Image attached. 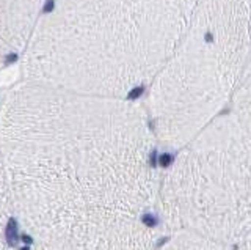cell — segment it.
Wrapping results in <instances>:
<instances>
[{"instance_id": "2", "label": "cell", "mask_w": 251, "mask_h": 250, "mask_svg": "<svg viewBox=\"0 0 251 250\" xmlns=\"http://www.w3.org/2000/svg\"><path fill=\"white\" fill-rule=\"evenodd\" d=\"M251 69L250 0H200L143 106L154 137L179 150L229 104Z\"/></svg>"}, {"instance_id": "1", "label": "cell", "mask_w": 251, "mask_h": 250, "mask_svg": "<svg viewBox=\"0 0 251 250\" xmlns=\"http://www.w3.org/2000/svg\"><path fill=\"white\" fill-rule=\"evenodd\" d=\"M200 0H49L22 56L24 79L129 99L175 51Z\"/></svg>"}, {"instance_id": "10", "label": "cell", "mask_w": 251, "mask_h": 250, "mask_svg": "<svg viewBox=\"0 0 251 250\" xmlns=\"http://www.w3.org/2000/svg\"><path fill=\"white\" fill-rule=\"evenodd\" d=\"M250 13H251V0H250Z\"/></svg>"}, {"instance_id": "6", "label": "cell", "mask_w": 251, "mask_h": 250, "mask_svg": "<svg viewBox=\"0 0 251 250\" xmlns=\"http://www.w3.org/2000/svg\"><path fill=\"white\" fill-rule=\"evenodd\" d=\"M5 238H6V242L8 246L14 247L16 242L19 241V231H18V221H16L14 217L8 219V223L5 226Z\"/></svg>"}, {"instance_id": "9", "label": "cell", "mask_w": 251, "mask_h": 250, "mask_svg": "<svg viewBox=\"0 0 251 250\" xmlns=\"http://www.w3.org/2000/svg\"><path fill=\"white\" fill-rule=\"evenodd\" d=\"M21 250H30V249H28V247H22Z\"/></svg>"}, {"instance_id": "3", "label": "cell", "mask_w": 251, "mask_h": 250, "mask_svg": "<svg viewBox=\"0 0 251 250\" xmlns=\"http://www.w3.org/2000/svg\"><path fill=\"white\" fill-rule=\"evenodd\" d=\"M160 200L177 231L225 246L251 233V69L229 104L176 150Z\"/></svg>"}, {"instance_id": "5", "label": "cell", "mask_w": 251, "mask_h": 250, "mask_svg": "<svg viewBox=\"0 0 251 250\" xmlns=\"http://www.w3.org/2000/svg\"><path fill=\"white\" fill-rule=\"evenodd\" d=\"M160 250H227L225 244H220L212 239L198 236V234L177 231L167 242H163Z\"/></svg>"}, {"instance_id": "7", "label": "cell", "mask_w": 251, "mask_h": 250, "mask_svg": "<svg viewBox=\"0 0 251 250\" xmlns=\"http://www.w3.org/2000/svg\"><path fill=\"white\" fill-rule=\"evenodd\" d=\"M237 250H251V233L247 234V236L243 238L242 241H239Z\"/></svg>"}, {"instance_id": "8", "label": "cell", "mask_w": 251, "mask_h": 250, "mask_svg": "<svg viewBox=\"0 0 251 250\" xmlns=\"http://www.w3.org/2000/svg\"><path fill=\"white\" fill-rule=\"evenodd\" d=\"M22 241L25 242V244H31V242H33V241H31V238L27 236V234H24V236H22Z\"/></svg>"}, {"instance_id": "4", "label": "cell", "mask_w": 251, "mask_h": 250, "mask_svg": "<svg viewBox=\"0 0 251 250\" xmlns=\"http://www.w3.org/2000/svg\"><path fill=\"white\" fill-rule=\"evenodd\" d=\"M49 0H0V68L22 58Z\"/></svg>"}]
</instances>
